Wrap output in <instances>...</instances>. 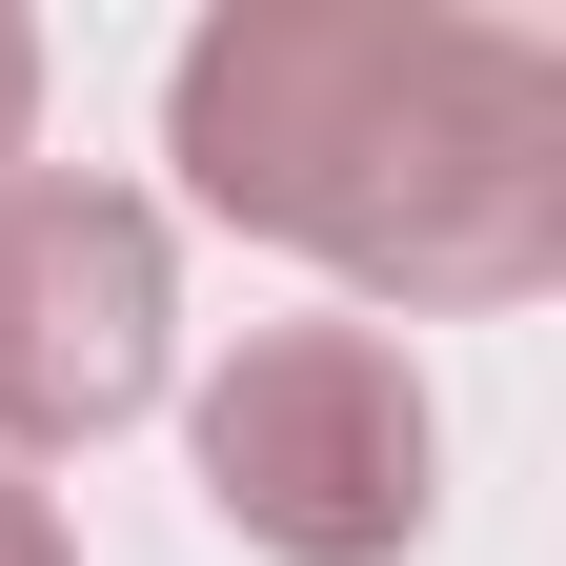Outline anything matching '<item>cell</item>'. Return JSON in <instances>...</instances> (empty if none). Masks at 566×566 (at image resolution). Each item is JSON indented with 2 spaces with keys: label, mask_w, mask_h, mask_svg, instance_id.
<instances>
[{
  "label": "cell",
  "mask_w": 566,
  "mask_h": 566,
  "mask_svg": "<svg viewBox=\"0 0 566 566\" xmlns=\"http://www.w3.org/2000/svg\"><path fill=\"white\" fill-rule=\"evenodd\" d=\"M182 182L385 304H526L566 263V61L424 0H223L182 41Z\"/></svg>",
  "instance_id": "cell-1"
},
{
  "label": "cell",
  "mask_w": 566,
  "mask_h": 566,
  "mask_svg": "<svg viewBox=\"0 0 566 566\" xmlns=\"http://www.w3.org/2000/svg\"><path fill=\"white\" fill-rule=\"evenodd\" d=\"M202 485L283 566H405L424 506H446V424H424L385 324H263L202 385Z\"/></svg>",
  "instance_id": "cell-2"
},
{
  "label": "cell",
  "mask_w": 566,
  "mask_h": 566,
  "mask_svg": "<svg viewBox=\"0 0 566 566\" xmlns=\"http://www.w3.org/2000/svg\"><path fill=\"white\" fill-rule=\"evenodd\" d=\"M163 223L122 182H0V446H102L163 405Z\"/></svg>",
  "instance_id": "cell-3"
},
{
  "label": "cell",
  "mask_w": 566,
  "mask_h": 566,
  "mask_svg": "<svg viewBox=\"0 0 566 566\" xmlns=\"http://www.w3.org/2000/svg\"><path fill=\"white\" fill-rule=\"evenodd\" d=\"M0 566H82V546H61V506H41V485H0Z\"/></svg>",
  "instance_id": "cell-4"
},
{
  "label": "cell",
  "mask_w": 566,
  "mask_h": 566,
  "mask_svg": "<svg viewBox=\"0 0 566 566\" xmlns=\"http://www.w3.org/2000/svg\"><path fill=\"white\" fill-rule=\"evenodd\" d=\"M21 122H41V41L0 21V163H21Z\"/></svg>",
  "instance_id": "cell-5"
}]
</instances>
